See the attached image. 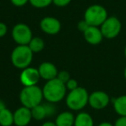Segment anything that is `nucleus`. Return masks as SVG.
Listing matches in <instances>:
<instances>
[{
    "mask_svg": "<svg viewBox=\"0 0 126 126\" xmlns=\"http://www.w3.org/2000/svg\"><path fill=\"white\" fill-rule=\"evenodd\" d=\"M43 98L49 103L56 104L67 96L66 85L59 79L55 78L47 81L42 88Z\"/></svg>",
    "mask_w": 126,
    "mask_h": 126,
    "instance_id": "obj_1",
    "label": "nucleus"
},
{
    "mask_svg": "<svg viewBox=\"0 0 126 126\" xmlns=\"http://www.w3.org/2000/svg\"><path fill=\"white\" fill-rule=\"evenodd\" d=\"M42 89L38 86H24L20 92L19 99L23 106L32 109L36 105L42 104L43 99Z\"/></svg>",
    "mask_w": 126,
    "mask_h": 126,
    "instance_id": "obj_2",
    "label": "nucleus"
},
{
    "mask_svg": "<svg viewBox=\"0 0 126 126\" xmlns=\"http://www.w3.org/2000/svg\"><path fill=\"white\" fill-rule=\"evenodd\" d=\"M89 93L84 87H77L69 91L66 96V105L71 110H80L88 105Z\"/></svg>",
    "mask_w": 126,
    "mask_h": 126,
    "instance_id": "obj_3",
    "label": "nucleus"
},
{
    "mask_svg": "<svg viewBox=\"0 0 126 126\" xmlns=\"http://www.w3.org/2000/svg\"><path fill=\"white\" fill-rule=\"evenodd\" d=\"M33 54L28 45H17L11 52V63L15 67L23 70L30 66Z\"/></svg>",
    "mask_w": 126,
    "mask_h": 126,
    "instance_id": "obj_4",
    "label": "nucleus"
},
{
    "mask_svg": "<svg viewBox=\"0 0 126 126\" xmlns=\"http://www.w3.org/2000/svg\"><path fill=\"white\" fill-rule=\"evenodd\" d=\"M108 17V12L104 6L100 4H93L86 10L84 20L90 26L100 27Z\"/></svg>",
    "mask_w": 126,
    "mask_h": 126,
    "instance_id": "obj_5",
    "label": "nucleus"
},
{
    "mask_svg": "<svg viewBox=\"0 0 126 126\" xmlns=\"http://www.w3.org/2000/svg\"><path fill=\"white\" fill-rule=\"evenodd\" d=\"M104 38L113 39L120 34L122 30V23L117 16H108L103 24L99 27Z\"/></svg>",
    "mask_w": 126,
    "mask_h": 126,
    "instance_id": "obj_6",
    "label": "nucleus"
},
{
    "mask_svg": "<svg viewBox=\"0 0 126 126\" xmlns=\"http://www.w3.org/2000/svg\"><path fill=\"white\" fill-rule=\"evenodd\" d=\"M11 36L17 45H28L33 38V34L28 25L20 23L13 27Z\"/></svg>",
    "mask_w": 126,
    "mask_h": 126,
    "instance_id": "obj_7",
    "label": "nucleus"
},
{
    "mask_svg": "<svg viewBox=\"0 0 126 126\" xmlns=\"http://www.w3.org/2000/svg\"><path fill=\"white\" fill-rule=\"evenodd\" d=\"M110 98L104 91H94L89 95L88 104L94 110H103L108 106Z\"/></svg>",
    "mask_w": 126,
    "mask_h": 126,
    "instance_id": "obj_8",
    "label": "nucleus"
},
{
    "mask_svg": "<svg viewBox=\"0 0 126 126\" xmlns=\"http://www.w3.org/2000/svg\"><path fill=\"white\" fill-rule=\"evenodd\" d=\"M41 79L38 68L28 67L23 69L20 74V81L24 86H36Z\"/></svg>",
    "mask_w": 126,
    "mask_h": 126,
    "instance_id": "obj_9",
    "label": "nucleus"
},
{
    "mask_svg": "<svg viewBox=\"0 0 126 126\" xmlns=\"http://www.w3.org/2000/svg\"><path fill=\"white\" fill-rule=\"evenodd\" d=\"M40 28L47 35H56L61 29V22L53 16H46L40 22Z\"/></svg>",
    "mask_w": 126,
    "mask_h": 126,
    "instance_id": "obj_10",
    "label": "nucleus"
},
{
    "mask_svg": "<svg viewBox=\"0 0 126 126\" xmlns=\"http://www.w3.org/2000/svg\"><path fill=\"white\" fill-rule=\"evenodd\" d=\"M14 124L16 126H27L30 123L32 117L31 109L25 106H21L16 109L13 113Z\"/></svg>",
    "mask_w": 126,
    "mask_h": 126,
    "instance_id": "obj_11",
    "label": "nucleus"
},
{
    "mask_svg": "<svg viewBox=\"0 0 126 126\" xmlns=\"http://www.w3.org/2000/svg\"><path fill=\"white\" fill-rule=\"evenodd\" d=\"M38 71L42 79L48 81L53 79H55L57 77L58 70L57 67L51 62L48 61H44L39 66Z\"/></svg>",
    "mask_w": 126,
    "mask_h": 126,
    "instance_id": "obj_12",
    "label": "nucleus"
},
{
    "mask_svg": "<svg viewBox=\"0 0 126 126\" xmlns=\"http://www.w3.org/2000/svg\"><path fill=\"white\" fill-rule=\"evenodd\" d=\"M83 34H84V38L86 42L91 45H98L102 42L104 38L99 27L89 26V28Z\"/></svg>",
    "mask_w": 126,
    "mask_h": 126,
    "instance_id": "obj_13",
    "label": "nucleus"
},
{
    "mask_svg": "<svg viewBox=\"0 0 126 126\" xmlns=\"http://www.w3.org/2000/svg\"><path fill=\"white\" fill-rule=\"evenodd\" d=\"M75 117L74 113L68 110L62 111L56 117L54 123L57 126H74Z\"/></svg>",
    "mask_w": 126,
    "mask_h": 126,
    "instance_id": "obj_14",
    "label": "nucleus"
},
{
    "mask_svg": "<svg viewBox=\"0 0 126 126\" xmlns=\"http://www.w3.org/2000/svg\"><path fill=\"white\" fill-rule=\"evenodd\" d=\"M112 105L115 112L119 117H126V94L114 98Z\"/></svg>",
    "mask_w": 126,
    "mask_h": 126,
    "instance_id": "obj_15",
    "label": "nucleus"
},
{
    "mask_svg": "<svg viewBox=\"0 0 126 126\" xmlns=\"http://www.w3.org/2000/svg\"><path fill=\"white\" fill-rule=\"evenodd\" d=\"M74 126H94L93 117L87 112H79L75 117Z\"/></svg>",
    "mask_w": 126,
    "mask_h": 126,
    "instance_id": "obj_16",
    "label": "nucleus"
},
{
    "mask_svg": "<svg viewBox=\"0 0 126 126\" xmlns=\"http://www.w3.org/2000/svg\"><path fill=\"white\" fill-rule=\"evenodd\" d=\"M14 124V115L11 110L4 108L0 112V125L11 126Z\"/></svg>",
    "mask_w": 126,
    "mask_h": 126,
    "instance_id": "obj_17",
    "label": "nucleus"
},
{
    "mask_svg": "<svg viewBox=\"0 0 126 126\" xmlns=\"http://www.w3.org/2000/svg\"><path fill=\"white\" fill-rule=\"evenodd\" d=\"M31 114H32V117H33L35 120H37V121L43 120L45 117H47V110H46L44 104H40V105H36V106H35L34 108H32Z\"/></svg>",
    "mask_w": 126,
    "mask_h": 126,
    "instance_id": "obj_18",
    "label": "nucleus"
},
{
    "mask_svg": "<svg viewBox=\"0 0 126 126\" xmlns=\"http://www.w3.org/2000/svg\"><path fill=\"white\" fill-rule=\"evenodd\" d=\"M28 46L33 53H39L44 49L45 43L41 37L34 36L30 42V43L28 44Z\"/></svg>",
    "mask_w": 126,
    "mask_h": 126,
    "instance_id": "obj_19",
    "label": "nucleus"
},
{
    "mask_svg": "<svg viewBox=\"0 0 126 126\" xmlns=\"http://www.w3.org/2000/svg\"><path fill=\"white\" fill-rule=\"evenodd\" d=\"M29 3L33 7L37 8V9H42L53 4V0H30Z\"/></svg>",
    "mask_w": 126,
    "mask_h": 126,
    "instance_id": "obj_20",
    "label": "nucleus"
},
{
    "mask_svg": "<svg viewBox=\"0 0 126 126\" xmlns=\"http://www.w3.org/2000/svg\"><path fill=\"white\" fill-rule=\"evenodd\" d=\"M57 79H59L61 82H63L64 84L67 82V81L70 79V74L66 70H62L61 72H58V74H57Z\"/></svg>",
    "mask_w": 126,
    "mask_h": 126,
    "instance_id": "obj_21",
    "label": "nucleus"
},
{
    "mask_svg": "<svg viewBox=\"0 0 126 126\" xmlns=\"http://www.w3.org/2000/svg\"><path fill=\"white\" fill-rule=\"evenodd\" d=\"M44 105H45L46 110H47V117H52V116H54L56 111V108H55V106H54V104L47 102V103L44 104Z\"/></svg>",
    "mask_w": 126,
    "mask_h": 126,
    "instance_id": "obj_22",
    "label": "nucleus"
},
{
    "mask_svg": "<svg viewBox=\"0 0 126 126\" xmlns=\"http://www.w3.org/2000/svg\"><path fill=\"white\" fill-rule=\"evenodd\" d=\"M65 85H66V87H67V90H69V91H72V90H74L77 87H79L78 86L77 80H75L74 79H70Z\"/></svg>",
    "mask_w": 126,
    "mask_h": 126,
    "instance_id": "obj_23",
    "label": "nucleus"
},
{
    "mask_svg": "<svg viewBox=\"0 0 126 126\" xmlns=\"http://www.w3.org/2000/svg\"><path fill=\"white\" fill-rule=\"evenodd\" d=\"M72 0H53V4L57 7H65L68 5Z\"/></svg>",
    "mask_w": 126,
    "mask_h": 126,
    "instance_id": "obj_24",
    "label": "nucleus"
},
{
    "mask_svg": "<svg viewBox=\"0 0 126 126\" xmlns=\"http://www.w3.org/2000/svg\"><path fill=\"white\" fill-rule=\"evenodd\" d=\"M89 26L90 25L88 24V23H86L84 19H83V20H81V21H79V23H78V30H79V31H81V32L84 33V32L86 31L88 28H89Z\"/></svg>",
    "mask_w": 126,
    "mask_h": 126,
    "instance_id": "obj_25",
    "label": "nucleus"
},
{
    "mask_svg": "<svg viewBox=\"0 0 126 126\" xmlns=\"http://www.w3.org/2000/svg\"><path fill=\"white\" fill-rule=\"evenodd\" d=\"M10 1L13 5L16 6V7H22V6L25 5L28 2H30V0H10Z\"/></svg>",
    "mask_w": 126,
    "mask_h": 126,
    "instance_id": "obj_26",
    "label": "nucleus"
},
{
    "mask_svg": "<svg viewBox=\"0 0 126 126\" xmlns=\"http://www.w3.org/2000/svg\"><path fill=\"white\" fill-rule=\"evenodd\" d=\"M7 30H8L7 25H6L4 23L0 22V38H2V37H4V35H6Z\"/></svg>",
    "mask_w": 126,
    "mask_h": 126,
    "instance_id": "obj_27",
    "label": "nucleus"
},
{
    "mask_svg": "<svg viewBox=\"0 0 126 126\" xmlns=\"http://www.w3.org/2000/svg\"><path fill=\"white\" fill-rule=\"evenodd\" d=\"M114 126H126V117H119L114 123Z\"/></svg>",
    "mask_w": 126,
    "mask_h": 126,
    "instance_id": "obj_28",
    "label": "nucleus"
},
{
    "mask_svg": "<svg viewBox=\"0 0 126 126\" xmlns=\"http://www.w3.org/2000/svg\"><path fill=\"white\" fill-rule=\"evenodd\" d=\"M42 126H57L56 124L54 122H51V121H47V122H45L42 124Z\"/></svg>",
    "mask_w": 126,
    "mask_h": 126,
    "instance_id": "obj_29",
    "label": "nucleus"
},
{
    "mask_svg": "<svg viewBox=\"0 0 126 126\" xmlns=\"http://www.w3.org/2000/svg\"><path fill=\"white\" fill-rule=\"evenodd\" d=\"M98 126H114V124H112L111 123H109V122H103V123H100Z\"/></svg>",
    "mask_w": 126,
    "mask_h": 126,
    "instance_id": "obj_30",
    "label": "nucleus"
},
{
    "mask_svg": "<svg viewBox=\"0 0 126 126\" xmlns=\"http://www.w3.org/2000/svg\"><path fill=\"white\" fill-rule=\"evenodd\" d=\"M4 108H6V107H5V105H4V103L2 101V100L0 99V112L2 111V110H4Z\"/></svg>",
    "mask_w": 126,
    "mask_h": 126,
    "instance_id": "obj_31",
    "label": "nucleus"
},
{
    "mask_svg": "<svg viewBox=\"0 0 126 126\" xmlns=\"http://www.w3.org/2000/svg\"><path fill=\"white\" fill-rule=\"evenodd\" d=\"M124 79L126 80V67H124Z\"/></svg>",
    "mask_w": 126,
    "mask_h": 126,
    "instance_id": "obj_32",
    "label": "nucleus"
},
{
    "mask_svg": "<svg viewBox=\"0 0 126 126\" xmlns=\"http://www.w3.org/2000/svg\"><path fill=\"white\" fill-rule=\"evenodd\" d=\"M124 56H125V58H126V45H125V47H124Z\"/></svg>",
    "mask_w": 126,
    "mask_h": 126,
    "instance_id": "obj_33",
    "label": "nucleus"
}]
</instances>
